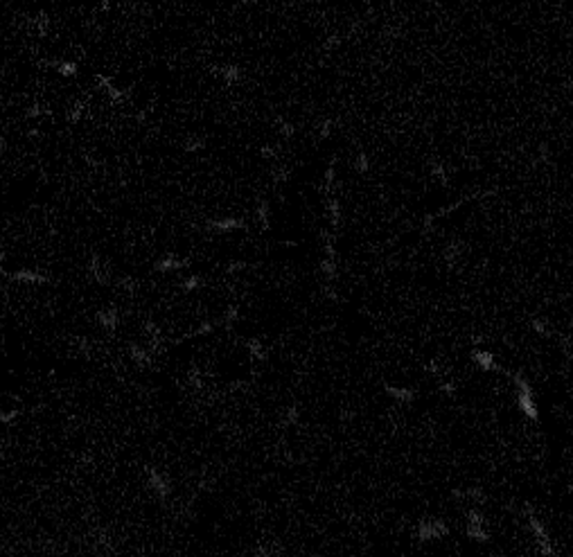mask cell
I'll return each instance as SVG.
<instances>
[{
  "label": "cell",
  "mask_w": 573,
  "mask_h": 557,
  "mask_svg": "<svg viewBox=\"0 0 573 557\" xmlns=\"http://www.w3.org/2000/svg\"><path fill=\"white\" fill-rule=\"evenodd\" d=\"M514 388H517V406L523 415H526L531 422H540V409L535 404V393H533V386L521 372H514L512 375Z\"/></svg>",
  "instance_id": "cell-1"
},
{
  "label": "cell",
  "mask_w": 573,
  "mask_h": 557,
  "mask_svg": "<svg viewBox=\"0 0 573 557\" xmlns=\"http://www.w3.org/2000/svg\"><path fill=\"white\" fill-rule=\"evenodd\" d=\"M447 535H449V526L443 519H424L415 528V537L420 541L440 539V537H447Z\"/></svg>",
  "instance_id": "cell-2"
},
{
  "label": "cell",
  "mask_w": 573,
  "mask_h": 557,
  "mask_svg": "<svg viewBox=\"0 0 573 557\" xmlns=\"http://www.w3.org/2000/svg\"><path fill=\"white\" fill-rule=\"evenodd\" d=\"M526 517H528V526H531V530H533V535H535V539L540 541V548H542V555H555V550H553V546H551V537H548V532H546V528H544V524L540 519L535 517V512H533V508L528 505L526 503Z\"/></svg>",
  "instance_id": "cell-3"
},
{
  "label": "cell",
  "mask_w": 573,
  "mask_h": 557,
  "mask_svg": "<svg viewBox=\"0 0 573 557\" xmlns=\"http://www.w3.org/2000/svg\"><path fill=\"white\" fill-rule=\"evenodd\" d=\"M147 478H149V487L158 494V498H167L172 494V483H169L167 474H163L156 467L147 469Z\"/></svg>",
  "instance_id": "cell-4"
},
{
  "label": "cell",
  "mask_w": 573,
  "mask_h": 557,
  "mask_svg": "<svg viewBox=\"0 0 573 557\" xmlns=\"http://www.w3.org/2000/svg\"><path fill=\"white\" fill-rule=\"evenodd\" d=\"M7 280H12V282H23V284H45L47 282V275H43L41 271L36 269H18V271H7V275H5Z\"/></svg>",
  "instance_id": "cell-5"
},
{
  "label": "cell",
  "mask_w": 573,
  "mask_h": 557,
  "mask_svg": "<svg viewBox=\"0 0 573 557\" xmlns=\"http://www.w3.org/2000/svg\"><path fill=\"white\" fill-rule=\"evenodd\" d=\"M206 226L212 232H235V230H244L246 221L242 217H221V219H210Z\"/></svg>",
  "instance_id": "cell-6"
},
{
  "label": "cell",
  "mask_w": 573,
  "mask_h": 557,
  "mask_svg": "<svg viewBox=\"0 0 573 557\" xmlns=\"http://www.w3.org/2000/svg\"><path fill=\"white\" fill-rule=\"evenodd\" d=\"M472 361L476 363L483 372H506L497 361H494L492 352H488V350H479V347H476V350H472Z\"/></svg>",
  "instance_id": "cell-7"
},
{
  "label": "cell",
  "mask_w": 573,
  "mask_h": 557,
  "mask_svg": "<svg viewBox=\"0 0 573 557\" xmlns=\"http://www.w3.org/2000/svg\"><path fill=\"white\" fill-rule=\"evenodd\" d=\"M187 264H190L187 260H181V258H176L174 253H167V255H163L160 260H156V264H154V271H156V273H169V271H181V269H185Z\"/></svg>",
  "instance_id": "cell-8"
},
{
  "label": "cell",
  "mask_w": 573,
  "mask_h": 557,
  "mask_svg": "<svg viewBox=\"0 0 573 557\" xmlns=\"http://www.w3.org/2000/svg\"><path fill=\"white\" fill-rule=\"evenodd\" d=\"M118 321H120V314H118V309H115V307H106V309H102V312L97 314V323H100L106 332H113V329L118 327Z\"/></svg>",
  "instance_id": "cell-9"
},
{
  "label": "cell",
  "mask_w": 573,
  "mask_h": 557,
  "mask_svg": "<svg viewBox=\"0 0 573 557\" xmlns=\"http://www.w3.org/2000/svg\"><path fill=\"white\" fill-rule=\"evenodd\" d=\"M97 84H100L102 88H104V93L109 95V97L113 99V102H122L124 97H127V90L118 88V86H115L113 81H111L106 75H97Z\"/></svg>",
  "instance_id": "cell-10"
},
{
  "label": "cell",
  "mask_w": 573,
  "mask_h": 557,
  "mask_svg": "<svg viewBox=\"0 0 573 557\" xmlns=\"http://www.w3.org/2000/svg\"><path fill=\"white\" fill-rule=\"evenodd\" d=\"M384 390H386L388 397H393L395 401H402V404H411V401L415 399V393L411 388H402V386L386 384V386H384Z\"/></svg>",
  "instance_id": "cell-11"
},
{
  "label": "cell",
  "mask_w": 573,
  "mask_h": 557,
  "mask_svg": "<svg viewBox=\"0 0 573 557\" xmlns=\"http://www.w3.org/2000/svg\"><path fill=\"white\" fill-rule=\"evenodd\" d=\"M467 537L474 541H481V544L490 541V532L485 530V524H467Z\"/></svg>",
  "instance_id": "cell-12"
},
{
  "label": "cell",
  "mask_w": 573,
  "mask_h": 557,
  "mask_svg": "<svg viewBox=\"0 0 573 557\" xmlns=\"http://www.w3.org/2000/svg\"><path fill=\"white\" fill-rule=\"evenodd\" d=\"M129 355H131V359L135 363H140V366H147V363L152 361V355H149L142 345H138V343H131L129 345Z\"/></svg>",
  "instance_id": "cell-13"
},
{
  "label": "cell",
  "mask_w": 573,
  "mask_h": 557,
  "mask_svg": "<svg viewBox=\"0 0 573 557\" xmlns=\"http://www.w3.org/2000/svg\"><path fill=\"white\" fill-rule=\"evenodd\" d=\"M215 72L221 77L223 81H226V86H232V84L240 81V68H237V66H223V68H219V70H215Z\"/></svg>",
  "instance_id": "cell-14"
},
{
  "label": "cell",
  "mask_w": 573,
  "mask_h": 557,
  "mask_svg": "<svg viewBox=\"0 0 573 557\" xmlns=\"http://www.w3.org/2000/svg\"><path fill=\"white\" fill-rule=\"evenodd\" d=\"M52 68H55V72L61 77H75L77 75L75 61H52Z\"/></svg>",
  "instance_id": "cell-15"
},
{
  "label": "cell",
  "mask_w": 573,
  "mask_h": 557,
  "mask_svg": "<svg viewBox=\"0 0 573 557\" xmlns=\"http://www.w3.org/2000/svg\"><path fill=\"white\" fill-rule=\"evenodd\" d=\"M327 208H329V217H332V228L337 230L339 224H341V203H339V198L329 196L327 198Z\"/></svg>",
  "instance_id": "cell-16"
},
{
  "label": "cell",
  "mask_w": 573,
  "mask_h": 557,
  "mask_svg": "<svg viewBox=\"0 0 573 557\" xmlns=\"http://www.w3.org/2000/svg\"><path fill=\"white\" fill-rule=\"evenodd\" d=\"M18 415H21L18 406H7V409H0V424H12V422H16Z\"/></svg>",
  "instance_id": "cell-17"
},
{
  "label": "cell",
  "mask_w": 573,
  "mask_h": 557,
  "mask_svg": "<svg viewBox=\"0 0 573 557\" xmlns=\"http://www.w3.org/2000/svg\"><path fill=\"white\" fill-rule=\"evenodd\" d=\"M246 347H249V352H251V357H253V359H257V361H264V359H266V352H264V347H262V343L257 341V338H251V341L246 343Z\"/></svg>",
  "instance_id": "cell-18"
},
{
  "label": "cell",
  "mask_w": 573,
  "mask_h": 557,
  "mask_svg": "<svg viewBox=\"0 0 573 557\" xmlns=\"http://www.w3.org/2000/svg\"><path fill=\"white\" fill-rule=\"evenodd\" d=\"M269 217H271V210H269V201H260L257 203V219H260L262 228H269Z\"/></svg>",
  "instance_id": "cell-19"
},
{
  "label": "cell",
  "mask_w": 573,
  "mask_h": 557,
  "mask_svg": "<svg viewBox=\"0 0 573 557\" xmlns=\"http://www.w3.org/2000/svg\"><path fill=\"white\" fill-rule=\"evenodd\" d=\"M320 271H323V275L332 282L334 278H337V262H334L332 258H323V262H320Z\"/></svg>",
  "instance_id": "cell-20"
},
{
  "label": "cell",
  "mask_w": 573,
  "mask_h": 557,
  "mask_svg": "<svg viewBox=\"0 0 573 557\" xmlns=\"http://www.w3.org/2000/svg\"><path fill=\"white\" fill-rule=\"evenodd\" d=\"M201 284H203V280L199 278V275H187V278L181 282V289L183 291H194V289H199Z\"/></svg>",
  "instance_id": "cell-21"
},
{
  "label": "cell",
  "mask_w": 573,
  "mask_h": 557,
  "mask_svg": "<svg viewBox=\"0 0 573 557\" xmlns=\"http://www.w3.org/2000/svg\"><path fill=\"white\" fill-rule=\"evenodd\" d=\"M354 169H357L359 174H368V169H370V163H368L366 151H359V154H357V161H354Z\"/></svg>",
  "instance_id": "cell-22"
},
{
  "label": "cell",
  "mask_w": 573,
  "mask_h": 557,
  "mask_svg": "<svg viewBox=\"0 0 573 557\" xmlns=\"http://www.w3.org/2000/svg\"><path fill=\"white\" fill-rule=\"evenodd\" d=\"M237 316H240V309H237L235 305H230V307L226 309V314H223V321H221V323H223L226 327H230L232 323L237 321Z\"/></svg>",
  "instance_id": "cell-23"
},
{
  "label": "cell",
  "mask_w": 573,
  "mask_h": 557,
  "mask_svg": "<svg viewBox=\"0 0 573 557\" xmlns=\"http://www.w3.org/2000/svg\"><path fill=\"white\" fill-rule=\"evenodd\" d=\"M81 115H84V104H75L70 111H68V122L77 124L81 120Z\"/></svg>",
  "instance_id": "cell-24"
},
{
  "label": "cell",
  "mask_w": 573,
  "mask_h": 557,
  "mask_svg": "<svg viewBox=\"0 0 573 557\" xmlns=\"http://www.w3.org/2000/svg\"><path fill=\"white\" fill-rule=\"evenodd\" d=\"M199 149H203V138H190L183 142V151H199Z\"/></svg>",
  "instance_id": "cell-25"
},
{
  "label": "cell",
  "mask_w": 573,
  "mask_h": 557,
  "mask_svg": "<svg viewBox=\"0 0 573 557\" xmlns=\"http://www.w3.org/2000/svg\"><path fill=\"white\" fill-rule=\"evenodd\" d=\"M431 174H434V176L438 178V181L443 183V185L447 183V174H445V167H443V163H434V165H431Z\"/></svg>",
  "instance_id": "cell-26"
},
{
  "label": "cell",
  "mask_w": 573,
  "mask_h": 557,
  "mask_svg": "<svg viewBox=\"0 0 573 557\" xmlns=\"http://www.w3.org/2000/svg\"><path fill=\"white\" fill-rule=\"evenodd\" d=\"M47 111L43 109V106H38V104H34V106H30V109L25 111V118L27 120H34V118H41V115H45Z\"/></svg>",
  "instance_id": "cell-27"
},
{
  "label": "cell",
  "mask_w": 573,
  "mask_h": 557,
  "mask_svg": "<svg viewBox=\"0 0 573 557\" xmlns=\"http://www.w3.org/2000/svg\"><path fill=\"white\" fill-rule=\"evenodd\" d=\"M531 327L535 329L537 334H542V336H548V327H546V323L540 321V318H533V321H531Z\"/></svg>",
  "instance_id": "cell-28"
},
{
  "label": "cell",
  "mask_w": 573,
  "mask_h": 557,
  "mask_svg": "<svg viewBox=\"0 0 573 557\" xmlns=\"http://www.w3.org/2000/svg\"><path fill=\"white\" fill-rule=\"evenodd\" d=\"M210 332H215V323L212 321H206V323H201V325L197 327V336H206V334H210Z\"/></svg>",
  "instance_id": "cell-29"
},
{
  "label": "cell",
  "mask_w": 573,
  "mask_h": 557,
  "mask_svg": "<svg viewBox=\"0 0 573 557\" xmlns=\"http://www.w3.org/2000/svg\"><path fill=\"white\" fill-rule=\"evenodd\" d=\"M334 176H337V169H334V163H329L327 172H325V190H329L334 185Z\"/></svg>",
  "instance_id": "cell-30"
},
{
  "label": "cell",
  "mask_w": 573,
  "mask_h": 557,
  "mask_svg": "<svg viewBox=\"0 0 573 557\" xmlns=\"http://www.w3.org/2000/svg\"><path fill=\"white\" fill-rule=\"evenodd\" d=\"M278 124H280V133H282V135H284V138H291V135H294V131H296V129H294V127H291V124H289V122H287V120H282V118H278Z\"/></svg>",
  "instance_id": "cell-31"
},
{
  "label": "cell",
  "mask_w": 573,
  "mask_h": 557,
  "mask_svg": "<svg viewBox=\"0 0 573 557\" xmlns=\"http://www.w3.org/2000/svg\"><path fill=\"white\" fill-rule=\"evenodd\" d=\"M467 524H485V519H483V515H481L479 510H467Z\"/></svg>",
  "instance_id": "cell-32"
},
{
  "label": "cell",
  "mask_w": 573,
  "mask_h": 557,
  "mask_svg": "<svg viewBox=\"0 0 573 557\" xmlns=\"http://www.w3.org/2000/svg\"><path fill=\"white\" fill-rule=\"evenodd\" d=\"M445 258H447V262H454L456 258H458V244H451V246H447L445 248Z\"/></svg>",
  "instance_id": "cell-33"
},
{
  "label": "cell",
  "mask_w": 573,
  "mask_h": 557,
  "mask_svg": "<svg viewBox=\"0 0 573 557\" xmlns=\"http://www.w3.org/2000/svg\"><path fill=\"white\" fill-rule=\"evenodd\" d=\"M246 266H249V262H242V260H237V262H230L226 266L228 273H240V271H244Z\"/></svg>",
  "instance_id": "cell-34"
},
{
  "label": "cell",
  "mask_w": 573,
  "mask_h": 557,
  "mask_svg": "<svg viewBox=\"0 0 573 557\" xmlns=\"http://www.w3.org/2000/svg\"><path fill=\"white\" fill-rule=\"evenodd\" d=\"M329 133H332V120H323V122H320L318 135H320V138H327Z\"/></svg>",
  "instance_id": "cell-35"
},
{
  "label": "cell",
  "mask_w": 573,
  "mask_h": 557,
  "mask_svg": "<svg viewBox=\"0 0 573 557\" xmlns=\"http://www.w3.org/2000/svg\"><path fill=\"white\" fill-rule=\"evenodd\" d=\"M440 390H443L445 395H449V397L456 395V386L451 384V381H443V384H440Z\"/></svg>",
  "instance_id": "cell-36"
},
{
  "label": "cell",
  "mask_w": 573,
  "mask_h": 557,
  "mask_svg": "<svg viewBox=\"0 0 573 557\" xmlns=\"http://www.w3.org/2000/svg\"><path fill=\"white\" fill-rule=\"evenodd\" d=\"M284 420H287L289 424H296V422H298V409H296V406H291V409L287 411V418H284Z\"/></svg>",
  "instance_id": "cell-37"
},
{
  "label": "cell",
  "mask_w": 573,
  "mask_h": 557,
  "mask_svg": "<svg viewBox=\"0 0 573 557\" xmlns=\"http://www.w3.org/2000/svg\"><path fill=\"white\" fill-rule=\"evenodd\" d=\"M339 43H341V36H329L327 41L323 43V50H332V47L339 45Z\"/></svg>",
  "instance_id": "cell-38"
},
{
  "label": "cell",
  "mask_w": 573,
  "mask_h": 557,
  "mask_svg": "<svg viewBox=\"0 0 573 557\" xmlns=\"http://www.w3.org/2000/svg\"><path fill=\"white\" fill-rule=\"evenodd\" d=\"M262 156H266V158L271 156V158H273V156H275V151H273V149H269V147H264V149H262Z\"/></svg>",
  "instance_id": "cell-39"
},
{
  "label": "cell",
  "mask_w": 573,
  "mask_h": 557,
  "mask_svg": "<svg viewBox=\"0 0 573 557\" xmlns=\"http://www.w3.org/2000/svg\"><path fill=\"white\" fill-rule=\"evenodd\" d=\"M426 370L434 372V375H438V366H436V363H426Z\"/></svg>",
  "instance_id": "cell-40"
},
{
  "label": "cell",
  "mask_w": 573,
  "mask_h": 557,
  "mask_svg": "<svg viewBox=\"0 0 573 557\" xmlns=\"http://www.w3.org/2000/svg\"><path fill=\"white\" fill-rule=\"evenodd\" d=\"M5 260H7V255H5V248H3V244H0V266L5 264Z\"/></svg>",
  "instance_id": "cell-41"
}]
</instances>
